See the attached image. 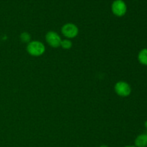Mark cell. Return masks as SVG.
Returning a JSON list of instances; mask_svg holds the SVG:
<instances>
[{
    "label": "cell",
    "instance_id": "6da1fadb",
    "mask_svg": "<svg viewBox=\"0 0 147 147\" xmlns=\"http://www.w3.org/2000/svg\"><path fill=\"white\" fill-rule=\"evenodd\" d=\"M27 51L30 55L33 57H40L45 52V46L42 42L33 40L27 44Z\"/></svg>",
    "mask_w": 147,
    "mask_h": 147
},
{
    "label": "cell",
    "instance_id": "7a4b0ae2",
    "mask_svg": "<svg viewBox=\"0 0 147 147\" xmlns=\"http://www.w3.org/2000/svg\"><path fill=\"white\" fill-rule=\"evenodd\" d=\"M114 90L116 94L120 97H128L131 93V88L130 85L126 81H118L114 86Z\"/></svg>",
    "mask_w": 147,
    "mask_h": 147
},
{
    "label": "cell",
    "instance_id": "3957f363",
    "mask_svg": "<svg viewBox=\"0 0 147 147\" xmlns=\"http://www.w3.org/2000/svg\"><path fill=\"white\" fill-rule=\"evenodd\" d=\"M61 32L67 39H73L78 36L79 33L78 27L73 23H66L62 27Z\"/></svg>",
    "mask_w": 147,
    "mask_h": 147
},
{
    "label": "cell",
    "instance_id": "277c9868",
    "mask_svg": "<svg viewBox=\"0 0 147 147\" xmlns=\"http://www.w3.org/2000/svg\"><path fill=\"white\" fill-rule=\"evenodd\" d=\"M111 11L116 17H123L127 11V6L123 0H114L111 4Z\"/></svg>",
    "mask_w": 147,
    "mask_h": 147
},
{
    "label": "cell",
    "instance_id": "5b68a950",
    "mask_svg": "<svg viewBox=\"0 0 147 147\" xmlns=\"http://www.w3.org/2000/svg\"><path fill=\"white\" fill-rule=\"evenodd\" d=\"M45 40L50 47L56 48L60 47L62 39L57 32L54 31H49L45 34Z\"/></svg>",
    "mask_w": 147,
    "mask_h": 147
},
{
    "label": "cell",
    "instance_id": "8992f818",
    "mask_svg": "<svg viewBox=\"0 0 147 147\" xmlns=\"http://www.w3.org/2000/svg\"><path fill=\"white\" fill-rule=\"evenodd\" d=\"M134 146L136 147H146L147 146V134H142L139 135L134 141Z\"/></svg>",
    "mask_w": 147,
    "mask_h": 147
},
{
    "label": "cell",
    "instance_id": "52a82bcc",
    "mask_svg": "<svg viewBox=\"0 0 147 147\" xmlns=\"http://www.w3.org/2000/svg\"><path fill=\"white\" fill-rule=\"evenodd\" d=\"M137 58L140 64L147 65V48H144L139 51Z\"/></svg>",
    "mask_w": 147,
    "mask_h": 147
},
{
    "label": "cell",
    "instance_id": "ba28073f",
    "mask_svg": "<svg viewBox=\"0 0 147 147\" xmlns=\"http://www.w3.org/2000/svg\"><path fill=\"white\" fill-rule=\"evenodd\" d=\"M73 46V43H72L71 40L69 39H65V40H62L61 43H60V47H63L64 50H69Z\"/></svg>",
    "mask_w": 147,
    "mask_h": 147
},
{
    "label": "cell",
    "instance_id": "9c48e42d",
    "mask_svg": "<svg viewBox=\"0 0 147 147\" xmlns=\"http://www.w3.org/2000/svg\"><path fill=\"white\" fill-rule=\"evenodd\" d=\"M20 40L24 43H29L31 41V35L27 32H24L20 34Z\"/></svg>",
    "mask_w": 147,
    "mask_h": 147
},
{
    "label": "cell",
    "instance_id": "30bf717a",
    "mask_svg": "<svg viewBox=\"0 0 147 147\" xmlns=\"http://www.w3.org/2000/svg\"><path fill=\"white\" fill-rule=\"evenodd\" d=\"M144 126H145V128H146V130H147V120L146 121H145V123H144Z\"/></svg>",
    "mask_w": 147,
    "mask_h": 147
},
{
    "label": "cell",
    "instance_id": "8fae6325",
    "mask_svg": "<svg viewBox=\"0 0 147 147\" xmlns=\"http://www.w3.org/2000/svg\"><path fill=\"white\" fill-rule=\"evenodd\" d=\"M123 147H136L135 146H132V145H128V146H125Z\"/></svg>",
    "mask_w": 147,
    "mask_h": 147
},
{
    "label": "cell",
    "instance_id": "7c38bea8",
    "mask_svg": "<svg viewBox=\"0 0 147 147\" xmlns=\"http://www.w3.org/2000/svg\"><path fill=\"white\" fill-rule=\"evenodd\" d=\"M100 147H109V146H106V145H101V146H100Z\"/></svg>",
    "mask_w": 147,
    "mask_h": 147
},
{
    "label": "cell",
    "instance_id": "4fadbf2b",
    "mask_svg": "<svg viewBox=\"0 0 147 147\" xmlns=\"http://www.w3.org/2000/svg\"><path fill=\"white\" fill-rule=\"evenodd\" d=\"M146 134H147V132H146Z\"/></svg>",
    "mask_w": 147,
    "mask_h": 147
}]
</instances>
